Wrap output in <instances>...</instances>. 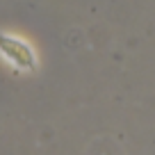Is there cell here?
<instances>
[{"label": "cell", "mask_w": 155, "mask_h": 155, "mask_svg": "<svg viewBox=\"0 0 155 155\" xmlns=\"http://www.w3.org/2000/svg\"><path fill=\"white\" fill-rule=\"evenodd\" d=\"M0 53L9 62H14L18 68H34V53L25 41H18L14 37L0 34Z\"/></svg>", "instance_id": "cell-1"}]
</instances>
